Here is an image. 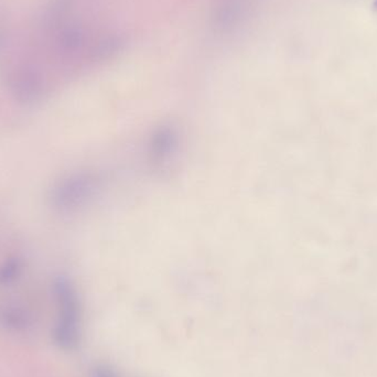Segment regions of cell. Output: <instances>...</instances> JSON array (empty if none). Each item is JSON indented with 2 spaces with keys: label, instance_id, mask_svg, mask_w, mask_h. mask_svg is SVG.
Listing matches in <instances>:
<instances>
[{
  "label": "cell",
  "instance_id": "6da1fadb",
  "mask_svg": "<svg viewBox=\"0 0 377 377\" xmlns=\"http://www.w3.org/2000/svg\"><path fill=\"white\" fill-rule=\"evenodd\" d=\"M55 343L65 350H73L80 341V333L77 326L58 324L53 331Z\"/></svg>",
  "mask_w": 377,
  "mask_h": 377
},
{
  "label": "cell",
  "instance_id": "7a4b0ae2",
  "mask_svg": "<svg viewBox=\"0 0 377 377\" xmlns=\"http://www.w3.org/2000/svg\"><path fill=\"white\" fill-rule=\"evenodd\" d=\"M0 321L4 326L13 330H22L29 324V318L26 313L17 309H7L0 315Z\"/></svg>",
  "mask_w": 377,
  "mask_h": 377
},
{
  "label": "cell",
  "instance_id": "3957f363",
  "mask_svg": "<svg viewBox=\"0 0 377 377\" xmlns=\"http://www.w3.org/2000/svg\"><path fill=\"white\" fill-rule=\"evenodd\" d=\"M92 377H116V375L110 367L100 365L93 370Z\"/></svg>",
  "mask_w": 377,
  "mask_h": 377
}]
</instances>
